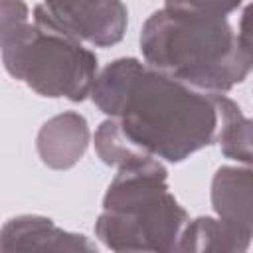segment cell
<instances>
[{"instance_id":"ba28073f","label":"cell","mask_w":253,"mask_h":253,"mask_svg":"<svg viewBox=\"0 0 253 253\" xmlns=\"http://www.w3.org/2000/svg\"><path fill=\"white\" fill-rule=\"evenodd\" d=\"M89 138L91 134L85 117L75 111H65L42 125L36 148L45 166L53 170H67L83 158Z\"/></svg>"},{"instance_id":"9c48e42d","label":"cell","mask_w":253,"mask_h":253,"mask_svg":"<svg viewBox=\"0 0 253 253\" xmlns=\"http://www.w3.org/2000/svg\"><path fill=\"white\" fill-rule=\"evenodd\" d=\"M219 115V148L225 158L253 166V119H247L239 105L221 93H213Z\"/></svg>"},{"instance_id":"5b68a950","label":"cell","mask_w":253,"mask_h":253,"mask_svg":"<svg viewBox=\"0 0 253 253\" xmlns=\"http://www.w3.org/2000/svg\"><path fill=\"white\" fill-rule=\"evenodd\" d=\"M47 12L81 42L109 47L126 32V6L123 0H43Z\"/></svg>"},{"instance_id":"7c38bea8","label":"cell","mask_w":253,"mask_h":253,"mask_svg":"<svg viewBox=\"0 0 253 253\" xmlns=\"http://www.w3.org/2000/svg\"><path fill=\"white\" fill-rule=\"evenodd\" d=\"M239 36L253 45V0L245 6L241 18H239Z\"/></svg>"},{"instance_id":"8fae6325","label":"cell","mask_w":253,"mask_h":253,"mask_svg":"<svg viewBox=\"0 0 253 253\" xmlns=\"http://www.w3.org/2000/svg\"><path fill=\"white\" fill-rule=\"evenodd\" d=\"M243 0H166L164 6L176 8V10H188V12H198L206 16H215V18H227L233 10Z\"/></svg>"},{"instance_id":"3957f363","label":"cell","mask_w":253,"mask_h":253,"mask_svg":"<svg viewBox=\"0 0 253 253\" xmlns=\"http://www.w3.org/2000/svg\"><path fill=\"white\" fill-rule=\"evenodd\" d=\"M2 61L4 69L42 97L73 103L91 95L97 79V55L67 32L43 4L34 8L22 0H2Z\"/></svg>"},{"instance_id":"6da1fadb","label":"cell","mask_w":253,"mask_h":253,"mask_svg":"<svg viewBox=\"0 0 253 253\" xmlns=\"http://www.w3.org/2000/svg\"><path fill=\"white\" fill-rule=\"evenodd\" d=\"M91 99L136 148L166 162L186 160L217 134L213 95H204L136 57H119L101 69Z\"/></svg>"},{"instance_id":"277c9868","label":"cell","mask_w":253,"mask_h":253,"mask_svg":"<svg viewBox=\"0 0 253 253\" xmlns=\"http://www.w3.org/2000/svg\"><path fill=\"white\" fill-rule=\"evenodd\" d=\"M186 223L166 168L148 156L119 168L103 196L95 235L113 251H176Z\"/></svg>"},{"instance_id":"8992f818","label":"cell","mask_w":253,"mask_h":253,"mask_svg":"<svg viewBox=\"0 0 253 253\" xmlns=\"http://www.w3.org/2000/svg\"><path fill=\"white\" fill-rule=\"evenodd\" d=\"M0 251H97V245L81 233L57 227L43 215H16L0 233Z\"/></svg>"},{"instance_id":"52a82bcc","label":"cell","mask_w":253,"mask_h":253,"mask_svg":"<svg viewBox=\"0 0 253 253\" xmlns=\"http://www.w3.org/2000/svg\"><path fill=\"white\" fill-rule=\"evenodd\" d=\"M215 215L251 241L253 237V166H221L211 178Z\"/></svg>"},{"instance_id":"7a4b0ae2","label":"cell","mask_w":253,"mask_h":253,"mask_svg":"<svg viewBox=\"0 0 253 253\" xmlns=\"http://www.w3.org/2000/svg\"><path fill=\"white\" fill-rule=\"evenodd\" d=\"M148 65L202 91L225 93L253 71V45L227 18L164 6L140 32Z\"/></svg>"},{"instance_id":"30bf717a","label":"cell","mask_w":253,"mask_h":253,"mask_svg":"<svg viewBox=\"0 0 253 253\" xmlns=\"http://www.w3.org/2000/svg\"><path fill=\"white\" fill-rule=\"evenodd\" d=\"M249 239L239 235L217 215H200L184 225L176 251H245Z\"/></svg>"}]
</instances>
